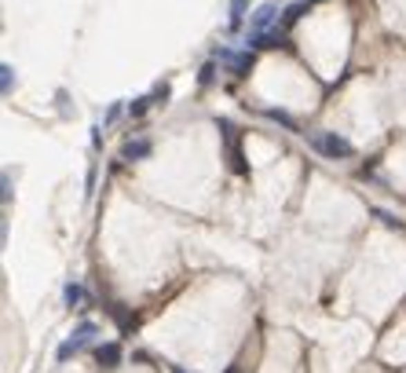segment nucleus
<instances>
[{"label": "nucleus", "instance_id": "nucleus-1", "mask_svg": "<svg viewBox=\"0 0 406 373\" xmlns=\"http://www.w3.org/2000/svg\"><path fill=\"white\" fill-rule=\"evenodd\" d=\"M311 147L322 154V158H329V161H348L351 158V143L344 136H337V132H311Z\"/></svg>", "mask_w": 406, "mask_h": 373}, {"label": "nucleus", "instance_id": "nucleus-2", "mask_svg": "<svg viewBox=\"0 0 406 373\" xmlns=\"http://www.w3.org/2000/svg\"><path fill=\"white\" fill-rule=\"evenodd\" d=\"M92 340H95V326H92V322H81L77 333H73L66 344H59V363H66L70 355H77L84 344H92Z\"/></svg>", "mask_w": 406, "mask_h": 373}, {"label": "nucleus", "instance_id": "nucleus-3", "mask_svg": "<svg viewBox=\"0 0 406 373\" xmlns=\"http://www.w3.org/2000/svg\"><path fill=\"white\" fill-rule=\"evenodd\" d=\"M278 11H282V8L271 4V0H268V4H260L257 11H252V33H268L271 26L278 22Z\"/></svg>", "mask_w": 406, "mask_h": 373}, {"label": "nucleus", "instance_id": "nucleus-4", "mask_svg": "<svg viewBox=\"0 0 406 373\" xmlns=\"http://www.w3.org/2000/svg\"><path fill=\"white\" fill-rule=\"evenodd\" d=\"M150 154V139H132V143H124V158L129 161H143Z\"/></svg>", "mask_w": 406, "mask_h": 373}, {"label": "nucleus", "instance_id": "nucleus-5", "mask_svg": "<svg viewBox=\"0 0 406 373\" xmlns=\"http://www.w3.org/2000/svg\"><path fill=\"white\" fill-rule=\"evenodd\" d=\"M99 363H103L107 370L121 366V348H118V344H103V348H99Z\"/></svg>", "mask_w": 406, "mask_h": 373}, {"label": "nucleus", "instance_id": "nucleus-6", "mask_svg": "<svg viewBox=\"0 0 406 373\" xmlns=\"http://www.w3.org/2000/svg\"><path fill=\"white\" fill-rule=\"evenodd\" d=\"M11 88H15V70H11L8 62H4V66H0V92L11 95Z\"/></svg>", "mask_w": 406, "mask_h": 373}, {"label": "nucleus", "instance_id": "nucleus-7", "mask_svg": "<svg viewBox=\"0 0 406 373\" xmlns=\"http://www.w3.org/2000/svg\"><path fill=\"white\" fill-rule=\"evenodd\" d=\"M246 11H249V0H231V26H242Z\"/></svg>", "mask_w": 406, "mask_h": 373}, {"label": "nucleus", "instance_id": "nucleus-8", "mask_svg": "<svg viewBox=\"0 0 406 373\" xmlns=\"http://www.w3.org/2000/svg\"><path fill=\"white\" fill-rule=\"evenodd\" d=\"M81 300H84V289L81 286H66V304L70 307H81Z\"/></svg>", "mask_w": 406, "mask_h": 373}, {"label": "nucleus", "instance_id": "nucleus-9", "mask_svg": "<svg viewBox=\"0 0 406 373\" xmlns=\"http://www.w3.org/2000/svg\"><path fill=\"white\" fill-rule=\"evenodd\" d=\"M268 118H271V121H278V125H286V128H297V125H293V118H289V113H282V110H268Z\"/></svg>", "mask_w": 406, "mask_h": 373}, {"label": "nucleus", "instance_id": "nucleus-10", "mask_svg": "<svg viewBox=\"0 0 406 373\" xmlns=\"http://www.w3.org/2000/svg\"><path fill=\"white\" fill-rule=\"evenodd\" d=\"M373 216H380V220H385L388 227H399V220H396V216H388L385 209H373Z\"/></svg>", "mask_w": 406, "mask_h": 373}, {"label": "nucleus", "instance_id": "nucleus-11", "mask_svg": "<svg viewBox=\"0 0 406 373\" xmlns=\"http://www.w3.org/2000/svg\"><path fill=\"white\" fill-rule=\"evenodd\" d=\"M147 107H150V99H139V102H136V107H129V113H132V118H139V113H143Z\"/></svg>", "mask_w": 406, "mask_h": 373}, {"label": "nucleus", "instance_id": "nucleus-12", "mask_svg": "<svg viewBox=\"0 0 406 373\" xmlns=\"http://www.w3.org/2000/svg\"><path fill=\"white\" fill-rule=\"evenodd\" d=\"M165 95H169V84H161V88H158V92H154V95H150V102H161Z\"/></svg>", "mask_w": 406, "mask_h": 373}, {"label": "nucleus", "instance_id": "nucleus-13", "mask_svg": "<svg viewBox=\"0 0 406 373\" xmlns=\"http://www.w3.org/2000/svg\"><path fill=\"white\" fill-rule=\"evenodd\" d=\"M176 373H183V370H176Z\"/></svg>", "mask_w": 406, "mask_h": 373}]
</instances>
